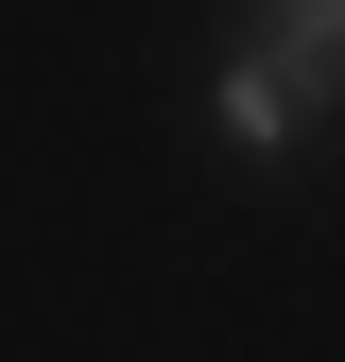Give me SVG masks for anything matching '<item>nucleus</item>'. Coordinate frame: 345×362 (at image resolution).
Here are the masks:
<instances>
[{
	"mask_svg": "<svg viewBox=\"0 0 345 362\" xmlns=\"http://www.w3.org/2000/svg\"><path fill=\"white\" fill-rule=\"evenodd\" d=\"M207 121H225V156H259V173H276V156H311V121H328V104H311V86H293V69L242 35V52L207 69Z\"/></svg>",
	"mask_w": 345,
	"mask_h": 362,
	"instance_id": "1",
	"label": "nucleus"
},
{
	"mask_svg": "<svg viewBox=\"0 0 345 362\" xmlns=\"http://www.w3.org/2000/svg\"><path fill=\"white\" fill-rule=\"evenodd\" d=\"M242 35L311 86V104H345V0H242Z\"/></svg>",
	"mask_w": 345,
	"mask_h": 362,
	"instance_id": "2",
	"label": "nucleus"
}]
</instances>
